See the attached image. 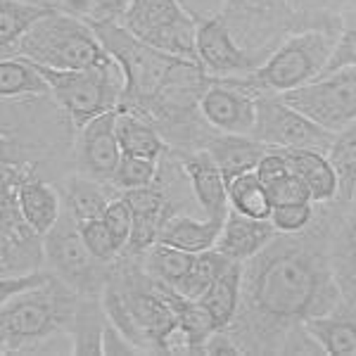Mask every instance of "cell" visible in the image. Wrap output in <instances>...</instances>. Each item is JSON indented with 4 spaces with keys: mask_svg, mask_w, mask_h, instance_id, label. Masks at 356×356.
<instances>
[{
    "mask_svg": "<svg viewBox=\"0 0 356 356\" xmlns=\"http://www.w3.org/2000/svg\"><path fill=\"white\" fill-rule=\"evenodd\" d=\"M243 273L245 264L228 261V266L211 283V288L197 300L216 330H228L238 318L240 304H243Z\"/></svg>",
    "mask_w": 356,
    "mask_h": 356,
    "instance_id": "cell-21",
    "label": "cell"
},
{
    "mask_svg": "<svg viewBox=\"0 0 356 356\" xmlns=\"http://www.w3.org/2000/svg\"><path fill=\"white\" fill-rule=\"evenodd\" d=\"M290 3H292V8H295L297 13L302 15V13H307V8H312L316 0H290Z\"/></svg>",
    "mask_w": 356,
    "mask_h": 356,
    "instance_id": "cell-43",
    "label": "cell"
},
{
    "mask_svg": "<svg viewBox=\"0 0 356 356\" xmlns=\"http://www.w3.org/2000/svg\"><path fill=\"white\" fill-rule=\"evenodd\" d=\"M45 261L57 278L65 280L81 297L102 295L110 280V264H102L90 254L81 238L79 221L69 211H62L55 228L45 235Z\"/></svg>",
    "mask_w": 356,
    "mask_h": 356,
    "instance_id": "cell-9",
    "label": "cell"
},
{
    "mask_svg": "<svg viewBox=\"0 0 356 356\" xmlns=\"http://www.w3.org/2000/svg\"><path fill=\"white\" fill-rule=\"evenodd\" d=\"M178 3H181L183 10H186V13L200 24V22L221 17L223 15V3H226V0H178Z\"/></svg>",
    "mask_w": 356,
    "mask_h": 356,
    "instance_id": "cell-41",
    "label": "cell"
},
{
    "mask_svg": "<svg viewBox=\"0 0 356 356\" xmlns=\"http://www.w3.org/2000/svg\"><path fill=\"white\" fill-rule=\"evenodd\" d=\"M228 261H233V259L221 254L216 247L214 250L200 252V254H195L191 271L178 280L174 285V290H178L183 297H188V300H200V297L211 288V283L219 278L223 268L228 266Z\"/></svg>",
    "mask_w": 356,
    "mask_h": 356,
    "instance_id": "cell-33",
    "label": "cell"
},
{
    "mask_svg": "<svg viewBox=\"0 0 356 356\" xmlns=\"http://www.w3.org/2000/svg\"><path fill=\"white\" fill-rule=\"evenodd\" d=\"M29 3L48 5V8H60V3H62V0H29Z\"/></svg>",
    "mask_w": 356,
    "mask_h": 356,
    "instance_id": "cell-44",
    "label": "cell"
},
{
    "mask_svg": "<svg viewBox=\"0 0 356 356\" xmlns=\"http://www.w3.org/2000/svg\"><path fill=\"white\" fill-rule=\"evenodd\" d=\"M266 191L271 195V202L273 204H288V202H307L309 197V191L304 186V181L300 176L295 174V169H285L283 174L268 178L266 183Z\"/></svg>",
    "mask_w": 356,
    "mask_h": 356,
    "instance_id": "cell-37",
    "label": "cell"
},
{
    "mask_svg": "<svg viewBox=\"0 0 356 356\" xmlns=\"http://www.w3.org/2000/svg\"><path fill=\"white\" fill-rule=\"evenodd\" d=\"M122 197L134 211V233H131V243L126 247V252L143 254L159 240V233H162L166 219L171 216L169 197H166L164 188L157 186V183L124 191Z\"/></svg>",
    "mask_w": 356,
    "mask_h": 356,
    "instance_id": "cell-16",
    "label": "cell"
},
{
    "mask_svg": "<svg viewBox=\"0 0 356 356\" xmlns=\"http://www.w3.org/2000/svg\"><path fill=\"white\" fill-rule=\"evenodd\" d=\"M183 174H186L188 183L193 188V195L197 200L200 209L204 216L211 219H226L231 211V202H228V181L223 178L221 169L211 159V154L200 147L183 157L181 164Z\"/></svg>",
    "mask_w": 356,
    "mask_h": 356,
    "instance_id": "cell-17",
    "label": "cell"
},
{
    "mask_svg": "<svg viewBox=\"0 0 356 356\" xmlns=\"http://www.w3.org/2000/svg\"><path fill=\"white\" fill-rule=\"evenodd\" d=\"M88 24L95 29L97 38H100L102 45L107 48V53L117 60V65L124 72L126 86L119 107L131 112H140L159 90L166 72H169L178 57L140 41L119 19H100L88 22Z\"/></svg>",
    "mask_w": 356,
    "mask_h": 356,
    "instance_id": "cell-5",
    "label": "cell"
},
{
    "mask_svg": "<svg viewBox=\"0 0 356 356\" xmlns=\"http://www.w3.org/2000/svg\"><path fill=\"white\" fill-rule=\"evenodd\" d=\"M159 162H162V159L140 157V154H124L117 171H114L112 186L117 188L119 193L150 186L159 176Z\"/></svg>",
    "mask_w": 356,
    "mask_h": 356,
    "instance_id": "cell-34",
    "label": "cell"
},
{
    "mask_svg": "<svg viewBox=\"0 0 356 356\" xmlns=\"http://www.w3.org/2000/svg\"><path fill=\"white\" fill-rule=\"evenodd\" d=\"M275 235L280 233L275 231L271 219H252V216L238 214L231 209L223 221L219 240H216V250L226 254L228 259L247 264L266 250Z\"/></svg>",
    "mask_w": 356,
    "mask_h": 356,
    "instance_id": "cell-18",
    "label": "cell"
},
{
    "mask_svg": "<svg viewBox=\"0 0 356 356\" xmlns=\"http://www.w3.org/2000/svg\"><path fill=\"white\" fill-rule=\"evenodd\" d=\"M352 223H349V228H347V235H344V240H347V252H349V257H352V261L354 266H356V219H349Z\"/></svg>",
    "mask_w": 356,
    "mask_h": 356,
    "instance_id": "cell-42",
    "label": "cell"
},
{
    "mask_svg": "<svg viewBox=\"0 0 356 356\" xmlns=\"http://www.w3.org/2000/svg\"><path fill=\"white\" fill-rule=\"evenodd\" d=\"M283 154L288 157L295 174L304 181L314 204H325L330 200H337L340 181H337L328 154L318 150H283Z\"/></svg>",
    "mask_w": 356,
    "mask_h": 356,
    "instance_id": "cell-23",
    "label": "cell"
},
{
    "mask_svg": "<svg viewBox=\"0 0 356 356\" xmlns=\"http://www.w3.org/2000/svg\"><path fill=\"white\" fill-rule=\"evenodd\" d=\"M344 67H356V24L344 26V31L337 36L335 48H332V55L323 69V74L337 72V69Z\"/></svg>",
    "mask_w": 356,
    "mask_h": 356,
    "instance_id": "cell-39",
    "label": "cell"
},
{
    "mask_svg": "<svg viewBox=\"0 0 356 356\" xmlns=\"http://www.w3.org/2000/svg\"><path fill=\"white\" fill-rule=\"evenodd\" d=\"M138 352L140 349L110 321L105 328V335H102V354H138Z\"/></svg>",
    "mask_w": 356,
    "mask_h": 356,
    "instance_id": "cell-40",
    "label": "cell"
},
{
    "mask_svg": "<svg viewBox=\"0 0 356 356\" xmlns=\"http://www.w3.org/2000/svg\"><path fill=\"white\" fill-rule=\"evenodd\" d=\"M117 112H105L79 129V164L86 176L112 183L114 171L124 157L117 138Z\"/></svg>",
    "mask_w": 356,
    "mask_h": 356,
    "instance_id": "cell-15",
    "label": "cell"
},
{
    "mask_svg": "<svg viewBox=\"0 0 356 356\" xmlns=\"http://www.w3.org/2000/svg\"><path fill=\"white\" fill-rule=\"evenodd\" d=\"M257 93L247 76L211 79L200 97V112L211 131L252 136L257 124Z\"/></svg>",
    "mask_w": 356,
    "mask_h": 356,
    "instance_id": "cell-13",
    "label": "cell"
},
{
    "mask_svg": "<svg viewBox=\"0 0 356 356\" xmlns=\"http://www.w3.org/2000/svg\"><path fill=\"white\" fill-rule=\"evenodd\" d=\"M114 197H119V191L112 183L97 181V178H90L86 174L69 178L65 183V191H62L65 211H69L79 223L90 219H102L107 204Z\"/></svg>",
    "mask_w": 356,
    "mask_h": 356,
    "instance_id": "cell-22",
    "label": "cell"
},
{
    "mask_svg": "<svg viewBox=\"0 0 356 356\" xmlns=\"http://www.w3.org/2000/svg\"><path fill=\"white\" fill-rule=\"evenodd\" d=\"M314 221V202H288L273 204L271 223L280 235H302Z\"/></svg>",
    "mask_w": 356,
    "mask_h": 356,
    "instance_id": "cell-36",
    "label": "cell"
},
{
    "mask_svg": "<svg viewBox=\"0 0 356 356\" xmlns=\"http://www.w3.org/2000/svg\"><path fill=\"white\" fill-rule=\"evenodd\" d=\"M102 221L107 223V228L112 231L114 240L122 247V252H126V247L131 243V233H134V211H131L129 202L119 195L114 197L110 204H107L105 214H102Z\"/></svg>",
    "mask_w": 356,
    "mask_h": 356,
    "instance_id": "cell-38",
    "label": "cell"
},
{
    "mask_svg": "<svg viewBox=\"0 0 356 356\" xmlns=\"http://www.w3.org/2000/svg\"><path fill=\"white\" fill-rule=\"evenodd\" d=\"M223 221L226 219H211V216L193 219V216L171 214L164 223L162 233H159L157 243H166L171 247H178V250L200 254V252L214 250L216 247Z\"/></svg>",
    "mask_w": 356,
    "mask_h": 356,
    "instance_id": "cell-24",
    "label": "cell"
},
{
    "mask_svg": "<svg viewBox=\"0 0 356 356\" xmlns=\"http://www.w3.org/2000/svg\"><path fill=\"white\" fill-rule=\"evenodd\" d=\"M17 197H19L24 219L43 235L53 231L62 211H65V204H62V197L57 195V191L50 183L33 176L31 164H26V169L22 171L19 181H17Z\"/></svg>",
    "mask_w": 356,
    "mask_h": 356,
    "instance_id": "cell-20",
    "label": "cell"
},
{
    "mask_svg": "<svg viewBox=\"0 0 356 356\" xmlns=\"http://www.w3.org/2000/svg\"><path fill=\"white\" fill-rule=\"evenodd\" d=\"M26 164L5 159L3 164V275L38 271L45 261V235L22 214L17 181Z\"/></svg>",
    "mask_w": 356,
    "mask_h": 356,
    "instance_id": "cell-11",
    "label": "cell"
},
{
    "mask_svg": "<svg viewBox=\"0 0 356 356\" xmlns=\"http://www.w3.org/2000/svg\"><path fill=\"white\" fill-rule=\"evenodd\" d=\"M119 22L140 41L169 55L197 62V22L178 0H129V8Z\"/></svg>",
    "mask_w": 356,
    "mask_h": 356,
    "instance_id": "cell-8",
    "label": "cell"
},
{
    "mask_svg": "<svg viewBox=\"0 0 356 356\" xmlns=\"http://www.w3.org/2000/svg\"><path fill=\"white\" fill-rule=\"evenodd\" d=\"M81 295L57 275L10 300L0 309V349L3 354L29 352L43 340L67 332L74 325Z\"/></svg>",
    "mask_w": 356,
    "mask_h": 356,
    "instance_id": "cell-2",
    "label": "cell"
},
{
    "mask_svg": "<svg viewBox=\"0 0 356 356\" xmlns=\"http://www.w3.org/2000/svg\"><path fill=\"white\" fill-rule=\"evenodd\" d=\"M221 17L238 43L261 62L290 31H297L300 26V13L292 8L290 0H226Z\"/></svg>",
    "mask_w": 356,
    "mask_h": 356,
    "instance_id": "cell-7",
    "label": "cell"
},
{
    "mask_svg": "<svg viewBox=\"0 0 356 356\" xmlns=\"http://www.w3.org/2000/svg\"><path fill=\"white\" fill-rule=\"evenodd\" d=\"M0 93L5 100H29L50 95V83L43 69L26 57H3L0 65Z\"/></svg>",
    "mask_w": 356,
    "mask_h": 356,
    "instance_id": "cell-26",
    "label": "cell"
},
{
    "mask_svg": "<svg viewBox=\"0 0 356 356\" xmlns=\"http://www.w3.org/2000/svg\"><path fill=\"white\" fill-rule=\"evenodd\" d=\"M53 10L57 8L29 3V0H3V13H0V43H3V53H8L22 36H26Z\"/></svg>",
    "mask_w": 356,
    "mask_h": 356,
    "instance_id": "cell-29",
    "label": "cell"
},
{
    "mask_svg": "<svg viewBox=\"0 0 356 356\" xmlns=\"http://www.w3.org/2000/svg\"><path fill=\"white\" fill-rule=\"evenodd\" d=\"M204 150L211 154V159L221 169L223 178L228 183L233 178L247 174V171H257V166L264 159V154L268 152V147L261 140H257L254 136L245 134H219L207 140Z\"/></svg>",
    "mask_w": 356,
    "mask_h": 356,
    "instance_id": "cell-19",
    "label": "cell"
},
{
    "mask_svg": "<svg viewBox=\"0 0 356 356\" xmlns=\"http://www.w3.org/2000/svg\"><path fill=\"white\" fill-rule=\"evenodd\" d=\"M228 202L238 214L252 216V219H271V195L261 183V178L257 176V171H247L228 183Z\"/></svg>",
    "mask_w": 356,
    "mask_h": 356,
    "instance_id": "cell-31",
    "label": "cell"
},
{
    "mask_svg": "<svg viewBox=\"0 0 356 356\" xmlns=\"http://www.w3.org/2000/svg\"><path fill=\"white\" fill-rule=\"evenodd\" d=\"M342 290L323 250L314 243L278 235L264 252L245 264L240 318L233 321L231 335H254L250 349H275L273 337L283 347L292 328L314 316L332 314L340 304ZM278 347V352H280Z\"/></svg>",
    "mask_w": 356,
    "mask_h": 356,
    "instance_id": "cell-1",
    "label": "cell"
},
{
    "mask_svg": "<svg viewBox=\"0 0 356 356\" xmlns=\"http://www.w3.org/2000/svg\"><path fill=\"white\" fill-rule=\"evenodd\" d=\"M335 41L337 33L325 26L297 29L275 45L247 81L259 95H283L302 88L323 74Z\"/></svg>",
    "mask_w": 356,
    "mask_h": 356,
    "instance_id": "cell-4",
    "label": "cell"
},
{
    "mask_svg": "<svg viewBox=\"0 0 356 356\" xmlns=\"http://www.w3.org/2000/svg\"><path fill=\"white\" fill-rule=\"evenodd\" d=\"M117 138L124 154H140V157L162 159L166 150H169L166 138L150 119L138 112L122 110V107L117 112Z\"/></svg>",
    "mask_w": 356,
    "mask_h": 356,
    "instance_id": "cell-25",
    "label": "cell"
},
{
    "mask_svg": "<svg viewBox=\"0 0 356 356\" xmlns=\"http://www.w3.org/2000/svg\"><path fill=\"white\" fill-rule=\"evenodd\" d=\"M195 48H197V62L211 79L250 76L261 65V60H257L238 43L223 17L200 22Z\"/></svg>",
    "mask_w": 356,
    "mask_h": 356,
    "instance_id": "cell-14",
    "label": "cell"
},
{
    "mask_svg": "<svg viewBox=\"0 0 356 356\" xmlns=\"http://www.w3.org/2000/svg\"><path fill=\"white\" fill-rule=\"evenodd\" d=\"M79 228H81V238L86 247H88L95 259H100L102 264H114L122 257V247H119L112 231L107 228V223L102 219L81 221Z\"/></svg>",
    "mask_w": 356,
    "mask_h": 356,
    "instance_id": "cell-35",
    "label": "cell"
},
{
    "mask_svg": "<svg viewBox=\"0 0 356 356\" xmlns=\"http://www.w3.org/2000/svg\"><path fill=\"white\" fill-rule=\"evenodd\" d=\"M309 335L321 344L325 354L332 356H356V316L342 318V316L325 314L304 321Z\"/></svg>",
    "mask_w": 356,
    "mask_h": 356,
    "instance_id": "cell-27",
    "label": "cell"
},
{
    "mask_svg": "<svg viewBox=\"0 0 356 356\" xmlns=\"http://www.w3.org/2000/svg\"><path fill=\"white\" fill-rule=\"evenodd\" d=\"M110 323L107 312L102 307V297H81L74 318V354H102V335Z\"/></svg>",
    "mask_w": 356,
    "mask_h": 356,
    "instance_id": "cell-28",
    "label": "cell"
},
{
    "mask_svg": "<svg viewBox=\"0 0 356 356\" xmlns=\"http://www.w3.org/2000/svg\"><path fill=\"white\" fill-rule=\"evenodd\" d=\"M252 136L268 150H318L328 154L335 134L316 124L280 95L257 97V124Z\"/></svg>",
    "mask_w": 356,
    "mask_h": 356,
    "instance_id": "cell-10",
    "label": "cell"
},
{
    "mask_svg": "<svg viewBox=\"0 0 356 356\" xmlns=\"http://www.w3.org/2000/svg\"><path fill=\"white\" fill-rule=\"evenodd\" d=\"M328 159L340 181L337 191V202L349 204L356 197V122L349 124L347 129L337 131L332 140Z\"/></svg>",
    "mask_w": 356,
    "mask_h": 356,
    "instance_id": "cell-30",
    "label": "cell"
},
{
    "mask_svg": "<svg viewBox=\"0 0 356 356\" xmlns=\"http://www.w3.org/2000/svg\"><path fill=\"white\" fill-rule=\"evenodd\" d=\"M352 219H356V202H354V211H352Z\"/></svg>",
    "mask_w": 356,
    "mask_h": 356,
    "instance_id": "cell-45",
    "label": "cell"
},
{
    "mask_svg": "<svg viewBox=\"0 0 356 356\" xmlns=\"http://www.w3.org/2000/svg\"><path fill=\"white\" fill-rule=\"evenodd\" d=\"M41 67V65H38ZM50 83V95L67 114L74 129H81L90 119L119 110L124 97V72L117 60L88 69H48L41 67Z\"/></svg>",
    "mask_w": 356,
    "mask_h": 356,
    "instance_id": "cell-6",
    "label": "cell"
},
{
    "mask_svg": "<svg viewBox=\"0 0 356 356\" xmlns=\"http://www.w3.org/2000/svg\"><path fill=\"white\" fill-rule=\"evenodd\" d=\"M143 268L147 271L152 280L157 283H166L174 285L183 278L188 271H191L195 254L186 250H178V247H171L166 243H154L150 250L143 252Z\"/></svg>",
    "mask_w": 356,
    "mask_h": 356,
    "instance_id": "cell-32",
    "label": "cell"
},
{
    "mask_svg": "<svg viewBox=\"0 0 356 356\" xmlns=\"http://www.w3.org/2000/svg\"><path fill=\"white\" fill-rule=\"evenodd\" d=\"M280 97L323 129L337 134L356 122V67L321 74L312 83Z\"/></svg>",
    "mask_w": 356,
    "mask_h": 356,
    "instance_id": "cell-12",
    "label": "cell"
},
{
    "mask_svg": "<svg viewBox=\"0 0 356 356\" xmlns=\"http://www.w3.org/2000/svg\"><path fill=\"white\" fill-rule=\"evenodd\" d=\"M26 57L48 69H88L112 60L95 29L76 15L53 10L3 57Z\"/></svg>",
    "mask_w": 356,
    "mask_h": 356,
    "instance_id": "cell-3",
    "label": "cell"
}]
</instances>
